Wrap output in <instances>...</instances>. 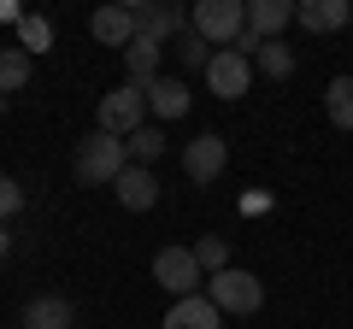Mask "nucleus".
I'll return each mask as SVG.
<instances>
[{
    "label": "nucleus",
    "instance_id": "26",
    "mask_svg": "<svg viewBox=\"0 0 353 329\" xmlns=\"http://www.w3.org/2000/svg\"><path fill=\"white\" fill-rule=\"evenodd\" d=\"M6 247H12V235H6V224H0V259H6Z\"/></svg>",
    "mask_w": 353,
    "mask_h": 329
},
{
    "label": "nucleus",
    "instance_id": "15",
    "mask_svg": "<svg viewBox=\"0 0 353 329\" xmlns=\"http://www.w3.org/2000/svg\"><path fill=\"white\" fill-rule=\"evenodd\" d=\"M294 24V0H248V30L253 36H283V30Z\"/></svg>",
    "mask_w": 353,
    "mask_h": 329
},
{
    "label": "nucleus",
    "instance_id": "20",
    "mask_svg": "<svg viewBox=\"0 0 353 329\" xmlns=\"http://www.w3.org/2000/svg\"><path fill=\"white\" fill-rule=\"evenodd\" d=\"M171 47H176V59H183V71H201V76H206V65H212V53H218L212 41L201 36V30H183Z\"/></svg>",
    "mask_w": 353,
    "mask_h": 329
},
{
    "label": "nucleus",
    "instance_id": "2",
    "mask_svg": "<svg viewBox=\"0 0 353 329\" xmlns=\"http://www.w3.org/2000/svg\"><path fill=\"white\" fill-rule=\"evenodd\" d=\"M206 300H212L224 317H230V312L248 317V312H259V306H265V282L253 277V270H236V265H230V270H218V277H206Z\"/></svg>",
    "mask_w": 353,
    "mask_h": 329
},
{
    "label": "nucleus",
    "instance_id": "7",
    "mask_svg": "<svg viewBox=\"0 0 353 329\" xmlns=\"http://www.w3.org/2000/svg\"><path fill=\"white\" fill-rule=\"evenodd\" d=\"M224 164H230V147H224V136H218V129H201V136L183 147V171H189L194 182L224 177Z\"/></svg>",
    "mask_w": 353,
    "mask_h": 329
},
{
    "label": "nucleus",
    "instance_id": "6",
    "mask_svg": "<svg viewBox=\"0 0 353 329\" xmlns=\"http://www.w3.org/2000/svg\"><path fill=\"white\" fill-rule=\"evenodd\" d=\"M248 83H253V59L241 47H218L212 65H206V89H212L218 100H241Z\"/></svg>",
    "mask_w": 353,
    "mask_h": 329
},
{
    "label": "nucleus",
    "instance_id": "21",
    "mask_svg": "<svg viewBox=\"0 0 353 329\" xmlns=\"http://www.w3.org/2000/svg\"><path fill=\"white\" fill-rule=\"evenodd\" d=\"M124 147H130V164H159V153H165V129H159V124H141L136 136H124Z\"/></svg>",
    "mask_w": 353,
    "mask_h": 329
},
{
    "label": "nucleus",
    "instance_id": "10",
    "mask_svg": "<svg viewBox=\"0 0 353 329\" xmlns=\"http://www.w3.org/2000/svg\"><path fill=\"white\" fill-rule=\"evenodd\" d=\"M136 24H141V36H159V41H176L183 30H194L183 0H148V6L136 12Z\"/></svg>",
    "mask_w": 353,
    "mask_h": 329
},
{
    "label": "nucleus",
    "instance_id": "27",
    "mask_svg": "<svg viewBox=\"0 0 353 329\" xmlns=\"http://www.w3.org/2000/svg\"><path fill=\"white\" fill-rule=\"evenodd\" d=\"M112 6H130V12H141V6H148V0H112Z\"/></svg>",
    "mask_w": 353,
    "mask_h": 329
},
{
    "label": "nucleus",
    "instance_id": "4",
    "mask_svg": "<svg viewBox=\"0 0 353 329\" xmlns=\"http://www.w3.org/2000/svg\"><path fill=\"white\" fill-rule=\"evenodd\" d=\"M153 282H159L171 300H183V294H201L206 270H201V259H194V247H159V253H153Z\"/></svg>",
    "mask_w": 353,
    "mask_h": 329
},
{
    "label": "nucleus",
    "instance_id": "12",
    "mask_svg": "<svg viewBox=\"0 0 353 329\" xmlns=\"http://www.w3.org/2000/svg\"><path fill=\"white\" fill-rule=\"evenodd\" d=\"M159 329H224V312L206 294H183V300H171V312H165Z\"/></svg>",
    "mask_w": 353,
    "mask_h": 329
},
{
    "label": "nucleus",
    "instance_id": "8",
    "mask_svg": "<svg viewBox=\"0 0 353 329\" xmlns=\"http://www.w3.org/2000/svg\"><path fill=\"white\" fill-rule=\"evenodd\" d=\"M112 194H118L124 212H153V206H159V177H153V164H124L118 182H112Z\"/></svg>",
    "mask_w": 353,
    "mask_h": 329
},
{
    "label": "nucleus",
    "instance_id": "23",
    "mask_svg": "<svg viewBox=\"0 0 353 329\" xmlns=\"http://www.w3.org/2000/svg\"><path fill=\"white\" fill-rule=\"evenodd\" d=\"M18 47H24V53L53 47V24H48V18H36V12H24V24H18Z\"/></svg>",
    "mask_w": 353,
    "mask_h": 329
},
{
    "label": "nucleus",
    "instance_id": "25",
    "mask_svg": "<svg viewBox=\"0 0 353 329\" xmlns=\"http://www.w3.org/2000/svg\"><path fill=\"white\" fill-rule=\"evenodd\" d=\"M0 18H6V24H24V6H18V0H0Z\"/></svg>",
    "mask_w": 353,
    "mask_h": 329
},
{
    "label": "nucleus",
    "instance_id": "9",
    "mask_svg": "<svg viewBox=\"0 0 353 329\" xmlns=\"http://www.w3.org/2000/svg\"><path fill=\"white\" fill-rule=\"evenodd\" d=\"M294 24L306 36H330V30L353 24V0H294Z\"/></svg>",
    "mask_w": 353,
    "mask_h": 329
},
{
    "label": "nucleus",
    "instance_id": "16",
    "mask_svg": "<svg viewBox=\"0 0 353 329\" xmlns=\"http://www.w3.org/2000/svg\"><path fill=\"white\" fill-rule=\"evenodd\" d=\"M71 300H59V294H41V300L24 306V329H71Z\"/></svg>",
    "mask_w": 353,
    "mask_h": 329
},
{
    "label": "nucleus",
    "instance_id": "22",
    "mask_svg": "<svg viewBox=\"0 0 353 329\" xmlns=\"http://www.w3.org/2000/svg\"><path fill=\"white\" fill-rule=\"evenodd\" d=\"M194 259H201L206 277H218V270H230V241L224 235H201L194 241Z\"/></svg>",
    "mask_w": 353,
    "mask_h": 329
},
{
    "label": "nucleus",
    "instance_id": "1",
    "mask_svg": "<svg viewBox=\"0 0 353 329\" xmlns=\"http://www.w3.org/2000/svg\"><path fill=\"white\" fill-rule=\"evenodd\" d=\"M124 164H130V147H124V136H106V129L83 136V141H77V153H71V171L88 182V189H112Z\"/></svg>",
    "mask_w": 353,
    "mask_h": 329
},
{
    "label": "nucleus",
    "instance_id": "24",
    "mask_svg": "<svg viewBox=\"0 0 353 329\" xmlns=\"http://www.w3.org/2000/svg\"><path fill=\"white\" fill-rule=\"evenodd\" d=\"M18 212H24V189L0 171V224H6V217H18Z\"/></svg>",
    "mask_w": 353,
    "mask_h": 329
},
{
    "label": "nucleus",
    "instance_id": "14",
    "mask_svg": "<svg viewBox=\"0 0 353 329\" xmlns=\"http://www.w3.org/2000/svg\"><path fill=\"white\" fill-rule=\"evenodd\" d=\"M165 47H171V41H159V36H136V41L124 47V71H130V83H136V89H148L153 76H159Z\"/></svg>",
    "mask_w": 353,
    "mask_h": 329
},
{
    "label": "nucleus",
    "instance_id": "19",
    "mask_svg": "<svg viewBox=\"0 0 353 329\" xmlns=\"http://www.w3.org/2000/svg\"><path fill=\"white\" fill-rule=\"evenodd\" d=\"M324 112H330V124H336V129H353V76H330Z\"/></svg>",
    "mask_w": 353,
    "mask_h": 329
},
{
    "label": "nucleus",
    "instance_id": "3",
    "mask_svg": "<svg viewBox=\"0 0 353 329\" xmlns=\"http://www.w3.org/2000/svg\"><path fill=\"white\" fill-rule=\"evenodd\" d=\"M189 24L201 30L212 47H236V36L248 30V0H194Z\"/></svg>",
    "mask_w": 353,
    "mask_h": 329
},
{
    "label": "nucleus",
    "instance_id": "17",
    "mask_svg": "<svg viewBox=\"0 0 353 329\" xmlns=\"http://www.w3.org/2000/svg\"><path fill=\"white\" fill-rule=\"evenodd\" d=\"M253 71H259V76H271V83L294 76V47H289L283 36H271V41H265L259 53H253Z\"/></svg>",
    "mask_w": 353,
    "mask_h": 329
},
{
    "label": "nucleus",
    "instance_id": "13",
    "mask_svg": "<svg viewBox=\"0 0 353 329\" xmlns=\"http://www.w3.org/2000/svg\"><path fill=\"white\" fill-rule=\"evenodd\" d=\"M88 30H94V41H106V47H130V41L141 36L136 12H130V6H112V0H106L94 18H88Z\"/></svg>",
    "mask_w": 353,
    "mask_h": 329
},
{
    "label": "nucleus",
    "instance_id": "18",
    "mask_svg": "<svg viewBox=\"0 0 353 329\" xmlns=\"http://www.w3.org/2000/svg\"><path fill=\"white\" fill-rule=\"evenodd\" d=\"M30 71H36V53L24 47H0V94H18L30 83Z\"/></svg>",
    "mask_w": 353,
    "mask_h": 329
},
{
    "label": "nucleus",
    "instance_id": "11",
    "mask_svg": "<svg viewBox=\"0 0 353 329\" xmlns=\"http://www.w3.org/2000/svg\"><path fill=\"white\" fill-rule=\"evenodd\" d=\"M141 94H148V112L159 118V124H171V118H183V112L194 106V94H189V83H183V76H153Z\"/></svg>",
    "mask_w": 353,
    "mask_h": 329
},
{
    "label": "nucleus",
    "instance_id": "28",
    "mask_svg": "<svg viewBox=\"0 0 353 329\" xmlns=\"http://www.w3.org/2000/svg\"><path fill=\"white\" fill-rule=\"evenodd\" d=\"M347 30H353V24H347Z\"/></svg>",
    "mask_w": 353,
    "mask_h": 329
},
{
    "label": "nucleus",
    "instance_id": "5",
    "mask_svg": "<svg viewBox=\"0 0 353 329\" xmlns=\"http://www.w3.org/2000/svg\"><path fill=\"white\" fill-rule=\"evenodd\" d=\"M101 129L106 136H136L141 124H148V94L136 89V83H124V89H112V94H101Z\"/></svg>",
    "mask_w": 353,
    "mask_h": 329
}]
</instances>
